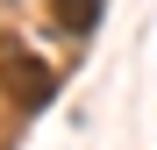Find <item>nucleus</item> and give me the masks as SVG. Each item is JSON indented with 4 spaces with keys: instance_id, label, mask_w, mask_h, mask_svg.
I'll return each instance as SVG.
<instances>
[{
    "instance_id": "nucleus-1",
    "label": "nucleus",
    "mask_w": 157,
    "mask_h": 150,
    "mask_svg": "<svg viewBox=\"0 0 157 150\" xmlns=\"http://www.w3.org/2000/svg\"><path fill=\"white\" fill-rule=\"evenodd\" d=\"M0 86H7V100L21 114H36L50 93H57V71H50L36 50H21V43H0Z\"/></svg>"
},
{
    "instance_id": "nucleus-2",
    "label": "nucleus",
    "mask_w": 157,
    "mask_h": 150,
    "mask_svg": "<svg viewBox=\"0 0 157 150\" xmlns=\"http://www.w3.org/2000/svg\"><path fill=\"white\" fill-rule=\"evenodd\" d=\"M50 21H57L64 36H86L100 21V0H50Z\"/></svg>"
}]
</instances>
